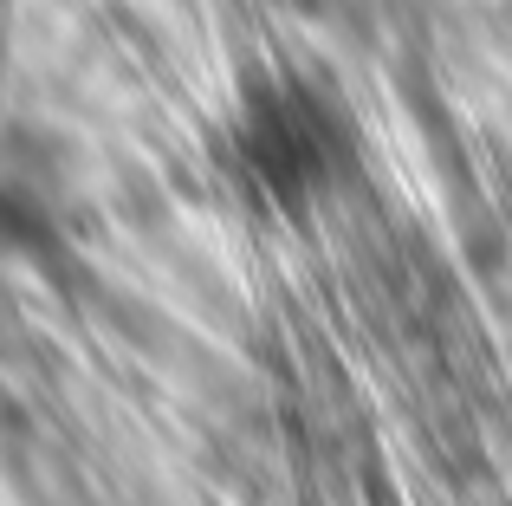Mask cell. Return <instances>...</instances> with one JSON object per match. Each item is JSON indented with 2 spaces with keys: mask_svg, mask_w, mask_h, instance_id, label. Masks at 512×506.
<instances>
[{
  "mask_svg": "<svg viewBox=\"0 0 512 506\" xmlns=\"http://www.w3.org/2000/svg\"><path fill=\"white\" fill-rule=\"evenodd\" d=\"M227 169L247 202L299 221L363 176V124L331 78L273 65L240 85L227 111Z\"/></svg>",
  "mask_w": 512,
  "mask_h": 506,
  "instance_id": "obj_1",
  "label": "cell"
}]
</instances>
